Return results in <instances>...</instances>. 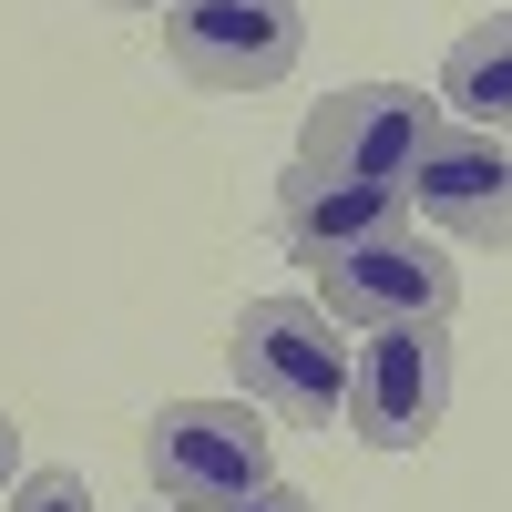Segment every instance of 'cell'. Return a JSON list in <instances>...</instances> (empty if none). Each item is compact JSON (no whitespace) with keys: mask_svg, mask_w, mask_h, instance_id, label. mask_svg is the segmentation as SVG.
<instances>
[{"mask_svg":"<svg viewBox=\"0 0 512 512\" xmlns=\"http://www.w3.org/2000/svg\"><path fill=\"white\" fill-rule=\"evenodd\" d=\"M11 512H93V492H82V472H21Z\"/></svg>","mask_w":512,"mask_h":512,"instance_id":"10","label":"cell"},{"mask_svg":"<svg viewBox=\"0 0 512 512\" xmlns=\"http://www.w3.org/2000/svg\"><path fill=\"white\" fill-rule=\"evenodd\" d=\"M113 11H175V0H113Z\"/></svg>","mask_w":512,"mask_h":512,"instance_id":"13","label":"cell"},{"mask_svg":"<svg viewBox=\"0 0 512 512\" xmlns=\"http://www.w3.org/2000/svg\"><path fill=\"white\" fill-rule=\"evenodd\" d=\"M400 226V185H349V175H308V164H287L277 185V246L297 267H328V256H349L369 236Z\"/></svg>","mask_w":512,"mask_h":512,"instance_id":"8","label":"cell"},{"mask_svg":"<svg viewBox=\"0 0 512 512\" xmlns=\"http://www.w3.org/2000/svg\"><path fill=\"white\" fill-rule=\"evenodd\" d=\"M451 297H461V267L441 256V236H410V226L318 267V308L359 338L369 328H431V318H451Z\"/></svg>","mask_w":512,"mask_h":512,"instance_id":"5","label":"cell"},{"mask_svg":"<svg viewBox=\"0 0 512 512\" xmlns=\"http://www.w3.org/2000/svg\"><path fill=\"white\" fill-rule=\"evenodd\" d=\"M400 195H410L441 236H461V246H512V144H502V134L441 123V134L420 144V164L400 175Z\"/></svg>","mask_w":512,"mask_h":512,"instance_id":"7","label":"cell"},{"mask_svg":"<svg viewBox=\"0 0 512 512\" xmlns=\"http://www.w3.org/2000/svg\"><path fill=\"white\" fill-rule=\"evenodd\" d=\"M144 482L164 502H236V492H267L277 482V451H267V420L246 400H164L144 420Z\"/></svg>","mask_w":512,"mask_h":512,"instance_id":"2","label":"cell"},{"mask_svg":"<svg viewBox=\"0 0 512 512\" xmlns=\"http://www.w3.org/2000/svg\"><path fill=\"white\" fill-rule=\"evenodd\" d=\"M431 134H441L431 93H410V82H359V93H328L308 113L297 164H308V175H349V185H400Z\"/></svg>","mask_w":512,"mask_h":512,"instance_id":"6","label":"cell"},{"mask_svg":"<svg viewBox=\"0 0 512 512\" xmlns=\"http://www.w3.org/2000/svg\"><path fill=\"white\" fill-rule=\"evenodd\" d=\"M11 472H21V431L0 420V492H11Z\"/></svg>","mask_w":512,"mask_h":512,"instance_id":"12","label":"cell"},{"mask_svg":"<svg viewBox=\"0 0 512 512\" xmlns=\"http://www.w3.org/2000/svg\"><path fill=\"white\" fill-rule=\"evenodd\" d=\"M441 103L472 123V134H512V11L472 21L441 52Z\"/></svg>","mask_w":512,"mask_h":512,"instance_id":"9","label":"cell"},{"mask_svg":"<svg viewBox=\"0 0 512 512\" xmlns=\"http://www.w3.org/2000/svg\"><path fill=\"white\" fill-rule=\"evenodd\" d=\"M297 0H175L164 11V62L195 93H277L297 72Z\"/></svg>","mask_w":512,"mask_h":512,"instance_id":"3","label":"cell"},{"mask_svg":"<svg viewBox=\"0 0 512 512\" xmlns=\"http://www.w3.org/2000/svg\"><path fill=\"white\" fill-rule=\"evenodd\" d=\"M338 318L308 308V297H256L236 318V390L246 410H277L287 431H328V420H349V349L328 338Z\"/></svg>","mask_w":512,"mask_h":512,"instance_id":"1","label":"cell"},{"mask_svg":"<svg viewBox=\"0 0 512 512\" xmlns=\"http://www.w3.org/2000/svg\"><path fill=\"white\" fill-rule=\"evenodd\" d=\"M441 410H451V318L369 328V349H349V431L369 451H420Z\"/></svg>","mask_w":512,"mask_h":512,"instance_id":"4","label":"cell"},{"mask_svg":"<svg viewBox=\"0 0 512 512\" xmlns=\"http://www.w3.org/2000/svg\"><path fill=\"white\" fill-rule=\"evenodd\" d=\"M185 512H318L308 492H287V482H267V492H236V502H185Z\"/></svg>","mask_w":512,"mask_h":512,"instance_id":"11","label":"cell"}]
</instances>
